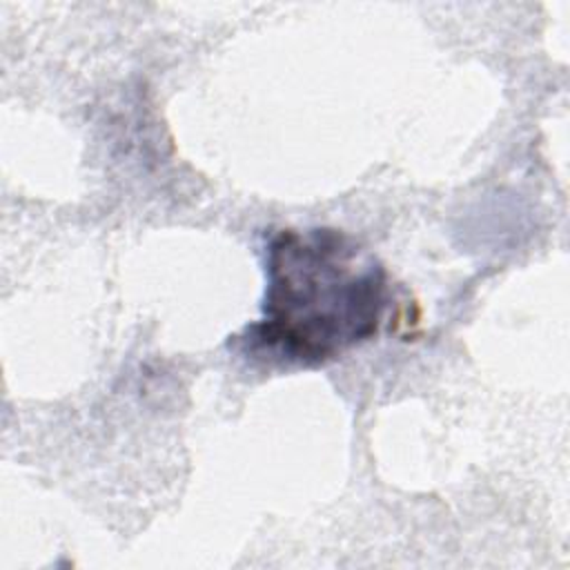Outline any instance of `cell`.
Segmentation results:
<instances>
[{
    "label": "cell",
    "instance_id": "obj_1",
    "mask_svg": "<svg viewBox=\"0 0 570 570\" xmlns=\"http://www.w3.org/2000/svg\"><path fill=\"white\" fill-rule=\"evenodd\" d=\"M385 272L345 234L285 229L269 245L265 318L256 343L301 363H325L379 330Z\"/></svg>",
    "mask_w": 570,
    "mask_h": 570
}]
</instances>
